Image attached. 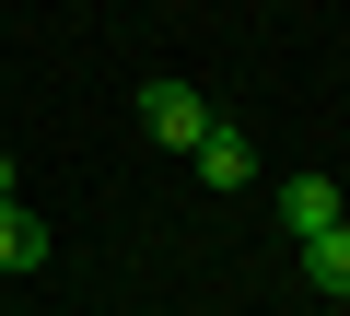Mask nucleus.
<instances>
[{
	"mask_svg": "<svg viewBox=\"0 0 350 316\" xmlns=\"http://www.w3.org/2000/svg\"><path fill=\"white\" fill-rule=\"evenodd\" d=\"M280 223H292V246L338 234V223H350V211H338V176H280Z\"/></svg>",
	"mask_w": 350,
	"mask_h": 316,
	"instance_id": "3",
	"label": "nucleus"
},
{
	"mask_svg": "<svg viewBox=\"0 0 350 316\" xmlns=\"http://www.w3.org/2000/svg\"><path fill=\"white\" fill-rule=\"evenodd\" d=\"M187 165H199V188H211V199H234V188H257V141H245V129H222V117H211V141H199V152H187Z\"/></svg>",
	"mask_w": 350,
	"mask_h": 316,
	"instance_id": "2",
	"label": "nucleus"
},
{
	"mask_svg": "<svg viewBox=\"0 0 350 316\" xmlns=\"http://www.w3.org/2000/svg\"><path fill=\"white\" fill-rule=\"evenodd\" d=\"M140 129H152L163 152H199V141H211V94H199V82H140Z\"/></svg>",
	"mask_w": 350,
	"mask_h": 316,
	"instance_id": "1",
	"label": "nucleus"
},
{
	"mask_svg": "<svg viewBox=\"0 0 350 316\" xmlns=\"http://www.w3.org/2000/svg\"><path fill=\"white\" fill-rule=\"evenodd\" d=\"M304 281H315V293H327V304H350V223H338V234H315V246H304Z\"/></svg>",
	"mask_w": 350,
	"mask_h": 316,
	"instance_id": "5",
	"label": "nucleus"
},
{
	"mask_svg": "<svg viewBox=\"0 0 350 316\" xmlns=\"http://www.w3.org/2000/svg\"><path fill=\"white\" fill-rule=\"evenodd\" d=\"M0 199H24V176H12V152H0Z\"/></svg>",
	"mask_w": 350,
	"mask_h": 316,
	"instance_id": "6",
	"label": "nucleus"
},
{
	"mask_svg": "<svg viewBox=\"0 0 350 316\" xmlns=\"http://www.w3.org/2000/svg\"><path fill=\"white\" fill-rule=\"evenodd\" d=\"M12 269H47V223L24 199H0V281H12Z\"/></svg>",
	"mask_w": 350,
	"mask_h": 316,
	"instance_id": "4",
	"label": "nucleus"
}]
</instances>
